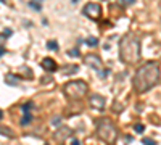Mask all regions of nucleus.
Segmentation results:
<instances>
[{
    "label": "nucleus",
    "mask_w": 161,
    "mask_h": 145,
    "mask_svg": "<svg viewBox=\"0 0 161 145\" xmlns=\"http://www.w3.org/2000/svg\"><path fill=\"white\" fill-rule=\"evenodd\" d=\"M159 81V64L156 61H147L136 71L132 79V87L137 94H145L153 89Z\"/></svg>",
    "instance_id": "1"
},
{
    "label": "nucleus",
    "mask_w": 161,
    "mask_h": 145,
    "mask_svg": "<svg viewBox=\"0 0 161 145\" xmlns=\"http://www.w3.org/2000/svg\"><path fill=\"white\" fill-rule=\"evenodd\" d=\"M119 60L126 64H136L140 60V41L130 32L119 42Z\"/></svg>",
    "instance_id": "2"
},
{
    "label": "nucleus",
    "mask_w": 161,
    "mask_h": 145,
    "mask_svg": "<svg viewBox=\"0 0 161 145\" xmlns=\"http://www.w3.org/2000/svg\"><path fill=\"white\" fill-rule=\"evenodd\" d=\"M95 134L100 140H103L105 143H114L118 140V127L114 126V123L108 118H100L97 121V131Z\"/></svg>",
    "instance_id": "3"
},
{
    "label": "nucleus",
    "mask_w": 161,
    "mask_h": 145,
    "mask_svg": "<svg viewBox=\"0 0 161 145\" xmlns=\"http://www.w3.org/2000/svg\"><path fill=\"white\" fill-rule=\"evenodd\" d=\"M63 92L69 100H80V98H84L87 95L89 86L84 81H69V82L64 84Z\"/></svg>",
    "instance_id": "4"
},
{
    "label": "nucleus",
    "mask_w": 161,
    "mask_h": 145,
    "mask_svg": "<svg viewBox=\"0 0 161 145\" xmlns=\"http://www.w3.org/2000/svg\"><path fill=\"white\" fill-rule=\"evenodd\" d=\"M82 13L87 18H90V20H98L100 15H102V7L98 3H95V2H90V3H87L84 7Z\"/></svg>",
    "instance_id": "5"
},
{
    "label": "nucleus",
    "mask_w": 161,
    "mask_h": 145,
    "mask_svg": "<svg viewBox=\"0 0 161 145\" xmlns=\"http://www.w3.org/2000/svg\"><path fill=\"white\" fill-rule=\"evenodd\" d=\"M84 63L87 64V66H90V68H93V70H97V71H100V70L103 68V61H102V58L97 57L95 53H89V55H86V57H84Z\"/></svg>",
    "instance_id": "6"
},
{
    "label": "nucleus",
    "mask_w": 161,
    "mask_h": 145,
    "mask_svg": "<svg viewBox=\"0 0 161 145\" xmlns=\"http://www.w3.org/2000/svg\"><path fill=\"white\" fill-rule=\"evenodd\" d=\"M89 102H90V105H92V108H95V110H98V111H103L105 107H106V100H105V97L100 95V94L90 95Z\"/></svg>",
    "instance_id": "7"
},
{
    "label": "nucleus",
    "mask_w": 161,
    "mask_h": 145,
    "mask_svg": "<svg viewBox=\"0 0 161 145\" xmlns=\"http://www.w3.org/2000/svg\"><path fill=\"white\" fill-rule=\"evenodd\" d=\"M42 68L45 71H48V73H53V71L58 70V64H57V61L53 58H44L42 60Z\"/></svg>",
    "instance_id": "8"
},
{
    "label": "nucleus",
    "mask_w": 161,
    "mask_h": 145,
    "mask_svg": "<svg viewBox=\"0 0 161 145\" xmlns=\"http://www.w3.org/2000/svg\"><path fill=\"white\" fill-rule=\"evenodd\" d=\"M73 134V131L69 129V127H66V126H63L58 132H55V139L58 140V142H64L66 139H68L69 136Z\"/></svg>",
    "instance_id": "9"
},
{
    "label": "nucleus",
    "mask_w": 161,
    "mask_h": 145,
    "mask_svg": "<svg viewBox=\"0 0 161 145\" xmlns=\"http://www.w3.org/2000/svg\"><path fill=\"white\" fill-rule=\"evenodd\" d=\"M5 82L10 84V86H16V84H18V76H15V74L5 76Z\"/></svg>",
    "instance_id": "10"
},
{
    "label": "nucleus",
    "mask_w": 161,
    "mask_h": 145,
    "mask_svg": "<svg viewBox=\"0 0 161 145\" xmlns=\"http://www.w3.org/2000/svg\"><path fill=\"white\" fill-rule=\"evenodd\" d=\"M0 134H2V136H7V137H10V139L15 137V134L11 132V129H8V127H2V126H0Z\"/></svg>",
    "instance_id": "11"
},
{
    "label": "nucleus",
    "mask_w": 161,
    "mask_h": 145,
    "mask_svg": "<svg viewBox=\"0 0 161 145\" xmlns=\"http://www.w3.org/2000/svg\"><path fill=\"white\" fill-rule=\"evenodd\" d=\"M29 7L32 8V10H40V8H42V3H40V0H31V2H29Z\"/></svg>",
    "instance_id": "12"
},
{
    "label": "nucleus",
    "mask_w": 161,
    "mask_h": 145,
    "mask_svg": "<svg viewBox=\"0 0 161 145\" xmlns=\"http://www.w3.org/2000/svg\"><path fill=\"white\" fill-rule=\"evenodd\" d=\"M86 44L90 45V47H95V45H98V39L97 37H89L87 41H86Z\"/></svg>",
    "instance_id": "13"
},
{
    "label": "nucleus",
    "mask_w": 161,
    "mask_h": 145,
    "mask_svg": "<svg viewBox=\"0 0 161 145\" xmlns=\"http://www.w3.org/2000/svg\"><path fill=\"white\" fill-rule=\"evenodd\" d=\"M31 108H34V103H31V102H28V103H24L23 107H21L23 113H29V110H31Z\"/></svg>",
    "instance_id": "14"
},
{
    "label": "nucleus",
    "mask_w": 161,
    "mask_h": 145,
    "mask_svg": "<svg viewBox=\"0 0 161 145\" xmlns=\"http://www.w3.org/2000/svg\"><path fill=\"white\" fill-rule=\"evenodd\" d=\"M31 120H32V118H31V114H29V113H24V116H23V120H21V124H23V126H26V124H29V123H31Z\"/></svg>",
    "instance_id": "15"
},
{
    "label": "nucleus",
    "mask_w": 161,
    "mask_h": 145,
    "mask_svg": "<svg viewBox=\"0 0 161 145\" xmlns=\"http://www.w3.org/2000/svg\"><path fill=\"white\" fill-rule=\"evenodd\" d=\"M63 73L64 74H74V73H77V66L73 64V68H66V70H63Z\"/></svg>",
    "instance_id": "16"
},
{
    "label": "nucleus",
    "mask_w": 161,
    "mask_h": 145,
    "mask_svg": "<svg viewBox=\"0 0 161 145\" xmlns=\"http://www.w3.org/2000/svg\"><path fill=\"white\" fill-rule=\"evenodd\" d=\"M47 47H48L50 50H58V44H57V42H53V41H50V42L47 44Z\"/></svg>",
    "instance_id": "17"
},
{
    "label": "nucleus",
    "mask_w": 161,
    "mask_h": 145,
    "mask_svg": "<svg viewBox=\"0 0 161 145\" xmlns=\"http://www.w3.org/2000/svg\"><path fill=\"white\" fill-rule=\"evenodd\" d=\"M68 55H69V57L77 58V57H79V50H77V48H73V50H69V52H68Z\"/></svg>",
    "instance_id": "18"
},
{
    "label": "nucleus",
    "mask_w": 161,
    "mask_h": 145,
    "mask_svg": "<svg viewBox=\"0 0 161 145\" xmlns=\"http://www.w3.org/2000/svg\"><path fill=\"white\" fill-rule=\"evenodd\" d=\"M134 129H136V132H137V134H142L145 127H143V124H136V127H134Z\"/></svg>",
    "instance_id": "19"
},
{
    "label": "nucleus",
    "mask_w": 161,
    "mask_h": 145,
    "mask_svg": "<svg viewBox=\"0 0 161 145\" xmlns=\"http://www.w3.org/2000/svg\"><path fill=\"white\" fill-rule=\"evenodd\" d=\"M7 34L3 32V34H0V47H3V44H5V41H7Z\"/></svg>",
    "instance_id": "20"
},
{
    "label": "nucleus",
    "mask_w": 161,
    "mask_h": 145,
    "mask_svg": "<svg viewBox=\"0 0 161 145\" xmlns=\"http://www.w3.org/2000/svg\"><path fill=\"white\" fill-rule=\"evenodd\" d=\"M143 143L145 145H156V142L153 139H143Z\"/></svg>",
    "instance_id": "21"
},
{
    "label": "nucleus",
    "mask_w": 161,
    "mask_h": 145,
    "mask_svg": "<svg viewBox=\"0 0 161 145\" xmlns=\"http://www.w3.org/2000/svg\"><path fill=\"white\" fill-rule=\"evenodd\" d=\"M121 2H123L124 5H130V3H134V2H136V0H121Z\"/></svg>",
    "instance_id": "22"
},
{
    "label": "nucleus",
    "mask_w": 161,
    "mask_h": 145,
    "mask_svg": "<svg viewBox=\"0 0 161 145\" xmlns=\"http://www.w3.org/2000/svg\"><path fill=\"white\" fill-rule=\"evenodd\" d=\"M71 143H74V145H79V140H76V139H73V140H71Z\"/></svg>",
    "instance_id": "23"
},
{
    "label": "nucleus",
    "mask_w": 161,
    "mask_h": 145,
    "mask_svg": "<svg viewBox=\"0 0 161 145\" xmlns=\"http://www.w3.org/2000/svg\"><path fill=\"white\" fill-rule=\"evenodd\" d=\"M3 53H5V50H3V47H0V57H2Z\"/></svg>",
    "instance_id": "24"
},
{
    "label": "nucleus",
    "mask_w": 161,
    "mask_h": 145,
    "mask_svg": "<svg viewBox=\"0 0 161 145\" xmlns=\"http://www.w3.org/2000/svg\"><path fill=\"white\" fill-rule=\"evenodd\" d=\"M2 116H3V113H2V110H0V120H2Z\"/></svg>",
    "instance_id": "25"
},
{
    "label": "nucleus",
    "mask_w": 161,
    "mask_h": 145,
    "mask_svg": "<svg viewBox=\"0 0 161 145\" xmlns=\"http://www.w3.org/2000/svg\"><path fill=\"white\" fill-rule=\"evenodd\" d=\"M159 10H161V0H159Z\"/></svg>",
    "instance_id": "26"
}]
</instances>
